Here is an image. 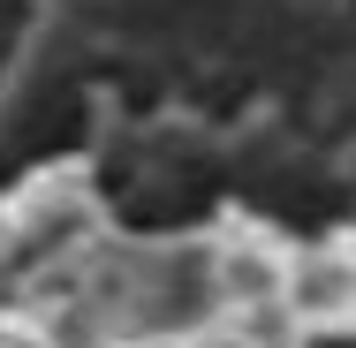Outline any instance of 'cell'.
<instances>
[{"label": "cell", "instance_id": "obj_1", "mask_svg": "<svg viewBox=\"0 0 356 348\" xmlns=\"http://www.w3.org/2000/svg\"><path fill=\"white\" fill-rule=\"evenodd\" d=\"M281 295H288L296 318H349L356 310V242H334V250L303 258Z\"/></svg>", "mask_w": 356, "mask_h": 348}]
</instances>
